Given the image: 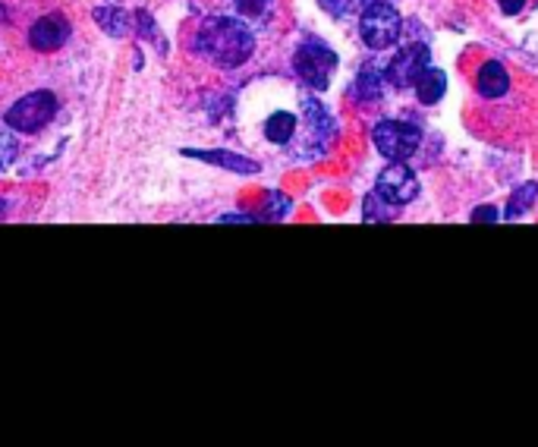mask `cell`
I'll list each match as a JSON object with an SVG mask.
<instances>
[{
  "label": "cell",
  "mask_w": 538,
  "mask_h": 447,
  "mask_svg": "<svg viewBox=\"0 0 538 447\" xmlns=\"http://www.w3.org/2000/svg\"><path fill=\"white\" fill-rule=\"evenodd\" d=\"M359 35L371 50H388L390 44L400 38V13L390 4H375L362 6V19H359Z\"/></svg>",
  "instance_id": "cell-2"
},
{
  "label": "cell",
  "mask_w": 538,
  "mask_h": 447,
  "mask_svg": "<svg viewBox=\"0 0 538 447\" xmlns=\"http://www.w3.org/2000/svg\"><path fill=\"white\" fill-rule=\"evenodd\" d=\"M183 155L202 158V161L217 164V168H227V170H236V174H259V164L249 161V158H242V155H230V151H196V149H189V151H183Z\"/></svg>",
  "instance_id": "cell-10"
},
{
  "label": "cell",
  "mask_w": 538,
  "mask_h": 447,
  "mask_svg": "<svg viewBox=\"0 0 538 447\" xmlns=\"http://www.w3.org/2000/svg\"><path fill=\"white\" fill-rule=\"evenodd\" d=\"M375 193L381 196L390 205H406L419 196V180L406 164H388V168L378 174L375 180Z\"/></svg>",
  "instance_id": "cell-6"
},
{
  "label": "cell",
  "mask_w": 538,
  "mask_h": 447,
  "mask_svg": "<svg viewBox=\"0 0 538 447\" xmlns=\"http://www.w3.org/2000/svg\"><path fill=\"white\" fill-rule=\"evenodd\" d=\"M390 208H394L390 202H384L378 193H371L369 199L362 202V218L365 221H390V218H394V214H390Z\"/></svg>",
  "instance_id": "cell-16"
},
{
  "label": "cell",
  "mask_w": 538,
  "mask_h": 447,
  "mask_svg": "<svg viewBox=\"0 0 538 447\" xmlns=\"http://www.w3.org/2000/svg\"><path fill=\"white\" fill-rule=\"evenodd\" d=\"M428 60H432V50L425 44H409L388 63V82H394L397 88L415 86V79L432 67Z\"/></svg>",
  "instance_id": "cell-7"
},
{
  "label": "cell",
  "mask_w": 538,
  "mask_h": 447,
  "mask_svg": "<svg viewBox=\"0 0 538 447\" xmlns=\"http://www.w3.org/2000/svg\"><path fill=\"white\" fill-rule=\"evenodd\" d=\"M384 82H388V73H381L375 67H365L356 79V95L362 101H378L384 95Z\"/></svg>",
  "instance_id": "cell-13"
},
{
  "label": "cell",
  "mask_w": 538,
  "mask_h": 447,
  "mask_svg": "<svg viewBox=\"0 0 538 447\" xmlns=\"http://www.w3.org/2000/svg\"><path fill=\"white\" fill-rule=\"evenodd\" d=\"M236 6H240V13H246V16H259L261 13V0H236Z\"/></svg>",
  "instance_id": "cell-19"
},
{
  "label": "cell",
  "mask_w": 538,
  "mask_h": 447,
  "mask_svg": "<svg viewBox=\"0 0 538 447\" xmlns=\"http://www.w3.org/2000/svg\"><path fill=\"white\" fill-rule=\"evenodd\" d=\"M293 132H296V117H293V114L278 111V114H271V117H268V123H265V136L271 139L274 145L290 142Z\"/></svg>",
  "instance_id": "cell-14"
},
{
  "label": "cell",
  "mask_w": 538,
  "mask_h": 447,
  "mask_svg": "<svg viewBox=\"0 0 538 447\" xmlns=\"http://www.w3.org/2000/svg\"><path fill=\"white\" fill-rule=\"evenodd\" d=\"M57 98L50 92H32L23 95L16 105L6 111V126L16 132H38L54 120Z\"/></svg>",
  "instance_id": "cell-3"
},
{
  "label": "cell",
  "mask_w": 538,
  "mask_h": 447,
  "mask_svg": "<svg viewBox=\"0 0 538 447\" xmlns=\"http://www.w3.org/2000/svg\"><path fill=\"white\" fill-rule=\"evenodd\" d=\"M538 199V183H523L514 196H510V205H507V218H520L533 208V202Z\"/></svg>",
  "instance_id": "cell-15"
},
{
  "label": "cell",
  "mask_w": 538,
  "mask_h": 447,
  "mask_svg": "<svg viewBox=\"0 0 538 447\" xmlns=\"http://www.w3.org/2000/svg\"><path fill=\"white\" fill-rule=\"evenodd\" d=\"M293 67H296L299 79L309 82L312 88H328L337 69V54L322 41H305L293 57Z\"/></svg>",
  "instance_id": "cell-5"
},
{
  "label": "cell",
  "mask_w": 538,
  "mask_h": 447,
  "mask_svg": "<svg viewBox=\"0 0 538 447\" xmlns=\"http://www.w3.org/2000/svg\"><path fill=\"white\" fill-rule=\"evenodd\" d=\"M10 155H13V145H10V142H4V139H0V164H4Z\"/></svg>",
  "instance_id": "cell-21"
},
{
  "label": "cell",
  "mask_w": 538,
  "mask_h": 447,
  "mask_svg": "<svg viewBox=\"0 0 538 447\" xmlns=\"http://www.w3.org/2000/svg\"><path fill=\"white\" fill-rule=\"evenodd\" d=\"M472 224H482V221H497V212L491 205H482V208H476V212H472V218H470Z\"/></svg>",
  "instance_id": "cell-18"
},
{
  "label": "cell",
  "mask_w": 538,
  "mask_h": 447,
  "mask_svg": "<svg viewBox=\"0 0 538 447\" xmlns=\"http://www.w3.org/2000/svg\"><path fill=\"white\" fill-rule=\"evenodd\" d=\"M497 6H501L504 13H510V16H514V13H520L523 6H526V0H497Z\"/></svg>",
  "instance_id": "cell-20"
},
{
  "label": "cell",
  "mask_w": 538,
  "mask_h": 447,
  "mask_svg": "<svg viewBox=\"0 0 538 447\" xmlns=\"http://www.w3.org/2000/svg\"><path fill=\"white\" fill-rule=\"evenodd\" d=\"M69 38V23L63 16H41L29 29V44L38 54H54L67 44Z\"/></svg>",
  "instance_id": "cell-8"
},
{
  "label": "cell",
  "mask_w": 538,
  "mask_h": 447,
  "mask_svg": "<svg viewBox=\"0 0 538 447\" xmlns=\"http://www.w3.org/2000/svg\"><path fill=\"white\" fill-rule=\"evenodd\" d=\"M371 142L388 161H403L419 149L422 132L413 123H403V120H381L371 132Z\"/></svg>",
  "instance_id": "cell-4"
},
{
  "label": "cell",
  "mask_w": 538,
  "mask_h": 447,
  "mask_svg": "<svg viewBox=\"0 0 538 447\" xmlns=\"http://www.w3.org/2000/svg\"><path fill=\"white\" fill-rule=\"evenodd\" d=\"M4 212H6V202H4V199H0V218H4Z\"/></svg>",
  "instance_id": "cell-22"
},
{
  "label": "cell",
  "mask_w": 538,
  "mask_h": 447,
  "mask_svg": "<svg viewBox=\"0 0 538 447\" xmlns=\"http://www.w3.org/2000/svg\"><path fill=\"white\" fill-rule=\"evenodd\" d=\"M476 86H479V95H482V98H501L510 86V76L497 60H488L482 69H479Z\"/></svg>",
  "instance_id": "cell-9"
},
{
  "label": "cell",
  "mask_w": 538,
  "mask_h": 447,
  "mask_svg": "<svg viewBox=\"0 0 538 447\" xmlns=\"http://www.w3.org/2000/svg\"><path fill=\"white\" fill-rule=\"evenodd\" d=\"M196 50L217 67H242L252 57L255 38L236 19H208L196 35Z\"/></svg>",
  "instance_id": "cell-1"
},
{
  "label": "cell",
  "mask_w": 538,
  "mask_h": 447,
  "mask_svg": "<svg viewBox=\"0 0 538 447\" xmlns=\"http://www.w3.org/2000/svg\"><path fill=\"white\" fill-rule=\"evenodd\" d=\"M356 4H359V0H322L324 10L334 13V16H337V13H341V16H343V13H350ZM362 6H365V0H362Z\"/></svg>",
  "instance_id": "cell-17"
},
{
  "label": "cell",
  "mask_w": 538,
  "mask_h": 447,
  "mask_svg": "<svg viewBox=\"0 0 538 447\" xmlns=\"http://www.w3.org/2000/svg\"><path fill=\"white\" fill-rule=\"evenodd\" d=\"M415 98L422 101V105H438L441 98H444V92H447V76L441 73V69H434V67H428L425 73L415 79Z\"/></svg>",
  "instance_id": "cell-11"
},
{
  "label": "cell",
  "mask_w": 538,
  "mask_h": 447,
  "mask_svg": "<svg viewBox=\"0 0 538 447\" xmlns=\"http://www.w3.org/2000/svg\"><path fill=\"white\" fill-rule=\"evenodd\" d=\"M95 23L111 38H123L126 32H130V16H126L123 10H117V6H98V10H95Z\"/></svg>",
  "instance_id": "cell-12"
}]
</instances>
